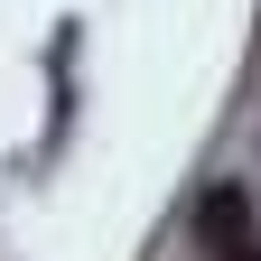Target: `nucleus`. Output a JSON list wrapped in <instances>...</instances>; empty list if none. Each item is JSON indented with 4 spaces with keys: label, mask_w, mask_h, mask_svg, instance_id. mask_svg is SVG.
I'll return each mask as SVG.
<instances>
[{
    "label": "nucleus",
    "mask_w": 261,
    "mask_h": 261,
    "mask_svg": "<svg viewBox=\"0 0 261 261\" xmlns=\"http://www.w3.org/2000/svg\"><path fill=\"white\" fill-rule=\"evenodd\" d=\"M196 224H205V243H215V252H243V224H252L243 187H205V205H196Z\"/></svg>",
    "instance_id": "obj_1"
},
{
    "label": "nucleus",
    "mask_w": 261,
    "mask_h": 261,
    "mask_svg": "<svg viewBox=\"0 0 261 261\" xmlns=\"http://www.w3.org/2000/svg\"><path fill=\"white\" fill-rule=\"evenodd\" d=\"M224 261H261V252H252V243H243V252H224Z\"/></svg>",
    "instance_id": "obj_2"
}]
</instances>
